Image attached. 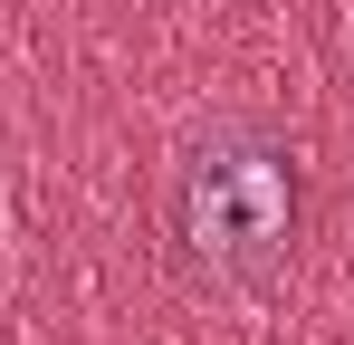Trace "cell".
Listing matches in <instances>:
<instances>
[{
    "label": "cell",
    "instance_id": "6da1fadb",
    "mask_svg": "<svg viewBox=\"0 0 354 345\" xmlns=\"http://www.w3.org/2000/svg\"><path fill=\"white\" fill-rule=\"evenodd\" d=\"M297 211H306V172L297 144L259 115H211L173 163L163 192V230H173V259L201 288H259L288 269L297 249Z\"/></svg>",
    "mask_w": 354,
    "mask_h": 345
}]
</instances>
